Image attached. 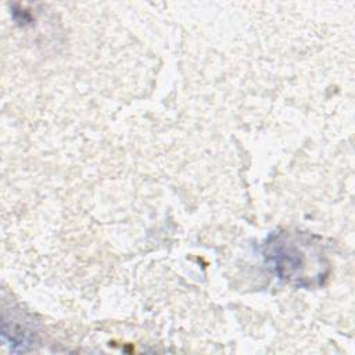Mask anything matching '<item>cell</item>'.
Returning a JSON list of instances; mask_svg holds the SVG:
<instances>
[{
	"label": "cell",
	"mask_w": 355,
	"mask_h": 355,
	"mask_svg": "<svg viewBox=\"0 0 355 355\" xmlns=\"http://www.w3.org/2000/svg\"><path fill=\"white\" fill-rule=\"evenodd\" d=\"M277 276L287 283L312 286L323 273L320 252L313 243L304 241L300 236L282 234L269 243V254Z\"/></svg>",
	"instance_id": "obj_1"
}]
</instances>
